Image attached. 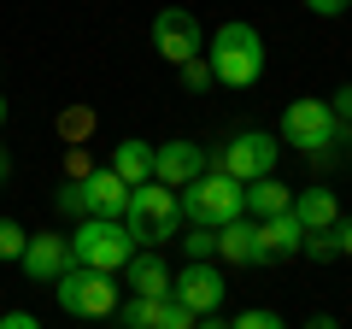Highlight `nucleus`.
I'll list each match as a JSON object with an SVG mask.
<instances>
[{
	"instance_id": "f257e3e1",
	"label": "nucleus",
	"mask_w": 352,
	"mask_h": 329,
	"mask_svg": "<svg viewBox=\"0 0 352 329\" xmlns=\"http://www.w3.org/2000/svg\"><path fill=\"white\" fill-rule=\"evenodd\" d=\"M118 224L129 229V241H135L141 253H159L164 241L182 229V206H176V189H164V182H141V189H129V206Z\"/></svg>"
},
{
	"instance_id": "f03ea898",
	"label": "nucleus",
	"mask_w": 352,
	"mask_h": 329,
	"mask_svg": "<svg viewBox=\"0 0 352 329\" xmlns=\"http://www.w3.org/2000/svg\"><path fill=\"white\" fill-rule=\"evenodd\" d=\"M206 65H212V83H223V89H252V83L264 76V36L235 18V24H223L212 36Z\"/></svg>"
},
{
	"instance_id": "7ed1b4c3",
	"label": "nucleus",
	"mask_w": 352,
	"mask_h": 329,
	"mask_svg": "<svg viewBox=\"0 0 352 329\" xmlns=\"http://www.w3.org/2000/svg\"><path fill=\"white\" fill-rule=\"evenodd\" d=\"M176 206H182V224L223 229V224H235V217H247V182L223 177V171H206L188 189H176Z\"/></svg>"
},
{
	"instance_id": "20e7f679",
	"label": "nucleus",
	"mask_w": 352,
	"mask_h": 329,
	"mask_svg": "<svg viewBox=\"0 0 352 329\" xmlns=\"http://www.w3.org/2000/svg\"><path fill=\"white\" fill-rule=\"evenodd\" d=\"M65 241H71V259H76V265L106 270V277H118V270L141 253L118 217H82V224H76V235H65Z\"/></svg>"
},
{
	"instance_id": "39448f33",
	"label": "nucleus",
	"mask_w": 352,
	"mask_h": 329,
	"mask_svg": "<svg viewBox=\"0 0 352 329\" xmlns=\"http://www.w3.org/2000/svg\"><path fill=\"white\" fill-rule=\"evenodd\" d=\"M53 294H59V312L71 317H118V282L106 277V270H88V265H71L59 282H53Z\"/></svg>"
},
{
	"instance_id": "423d86ee",
	"label": "nucleus",
	"mask_w": 352,
	"mask_h": 329,
	"mask_svg": "<svg viewBox=\"0 0 352 329\" xmlns=\"http://www.w3.org/2000/svg\"><path fill=\"white\" fill-rule=\"evenodd\" d=\"M276 159H282V141L270 129H241L223 153H217V171L235 182H258V177H276Z\"/></svg>"
},
{
	"instance_id": "0eeeda50",
	"label": "nucleus",
	"mask_w": 352,
	"mask_h": 329,
	"mask_svg": "<svg viewBox=\"0 0 352 329\" xmlns=\"http://www.w3.org/2000/svg\"><path fill=\"white\" fill-rule=\"evenodd\" d=\"M276 141H288V147H300V153H329L340 141V118L329 112V100H294L288 112H282V136Z\"/></svg>"
},
{
	"instance_id": "6e6552de",
	"label": "nucleus",
	"mask_w": 352,
	"mask_h": 329,
	"mask_svg": "<svg viewBox=\"0 0 352 329\" xmlns=\"http://www.w3.org/2000/svg\"><path fill=\"white\" fill-rule=\"evenodd\" d=\"M153 47H159L170 65H188V59H200V47H206V36H200V18H194L188 6H164V12L153 18Z\"/></svg>"
},
{
	"instance_id": "1a4fd4ad",
	"label": "nucleus",
	"mask_w": 352,
	"mask_h": 329,
	"mask_svg": "<svg viewBox=\"0 0 352 329\" xmlns=\"http://www.w3.org/2000/svg\"><path fill=\"white\" fill-rule=\"evenodd\" d=\"M223 294H229V282H223V270H217L212 259H200V265H188V270H176V277H170V300L188 306L194 317L217 312V306H223Z\"/></svg>"
},
{
	"instance_id": "9d476101",
	"label": "nucleus",
	"mask_w": 352,
	"mask_h": 329,
	"mask_svg": "<svg viewBox=\"0 0 352 329\" xmlns=\"http://www.w3.org/2000/svg\"><path fill=\"white\" fill-rule=\"evenodd\" d=\"M206 171H212V159L200 141H159L153 147V182H164V189H188Z\"/></svg>"
},
{
	"instance_id": "9b49d317",
	"label": "nucleus",
	"mask_w": 352,
	"mask_h": 329,
	"mask_svg": "<svg viewBox=\"0 0 352 329\" xmlns=\"http://www.w3.org/2000/svg\"><path fill=\"white\" fill-rule=\"evenodd\" d=\"M76 206H82V217H124L129 182L118 177L112 164H100V171H88V177L76 182Z\"/></svg>"
},
{
	"instance_id": "f8f14e48",
	"label": "nucleus",
	"mask_w": 352,
	"mask_h": 329,
	"mask_svg": "<svg viewBox=\"0 0 352 329\" xmlns=\"http://www.w3.org/2000/svg\"><path fill=\"white\" fill-rule=\"evenodd\" d=\"M18 265H24L30 282H59L76 259H71V241H65L59 229H47V235H30V247H24V259H18Z\"/></svg>"
},
{
	"instance_id": "ddd939ff",
	"label": "nucleus",
	"mask_w": 352,
	"mask_h": 329,
	"mask_svg": "<svg viewBox=\"0 0 352 329\" xmlns=\"http://www.w3.org/2000/svg\"><path fill=\"white\" fill-rule=\"evenodd\" d=\"M300 247H305V229L294 224V212L264 217V224H258V253H264V265H276V259H294Z\"/></svg>"
},
{
	"instance_id": "4468645a",
	"label": "nucleus",
	"mask_w": 352,
	"mask_h": 329,
	"mask_svg": "<svg viewBox=\"0 0 352 329\" xmlns=\"http://www.w3.org/2000/svg\"><path fill=\"white\" fill-rule=\"evenodd\" d=\"M217 259H229V265H264V253H258V224H252V217L223 224V229H217Z\"/></svg>"
},
{
	"instance_id": "2eb2a0df",
	"label": "nucleus",
	"mask_w": 352,
	"mask_h": 329,
	"mask_svg": "<svg viewBox=\"0 0 352 329\" xmlns=\"http://www.w3.org/2000/svg\"><path fill=\"white\" fill-rule=\"evenodd\" d=\"M288 212H294V224H300L305 235H323V229L340 217V206H335V194H329V189H300Z\"/></svg>"
},
{
	"instance_id": "dca6fc26",
	"label": "nucleus",
	"mask_w": 352,
	"mask_h": 329,
	"mask_svg": "<svg viewBox=\"0 0 352 329\" xmlns=\"http://www.w3.org/2000/svg\"><path fill=\"white\" fill-rule=\"evenodd\" d=\"M288 206H294V189H288V182H276V177L247 182V217H252V224H264V217H282Z\"/></svg>"
},
{
	"instance_id": "f3484780",
	"label": "nucleus",
	"mask_w": 352,
	"mask_h": 329,
	"mask_svg": "<svg viewBox=\"0 0 352 329\" xmlns=\"http://www.w3.org/2000/svg\"><path fill=\"white\" fill-rule=\"evenodd\" d=\"M124 270H129V288H135L141 300H164V294H170V265H164L159 253H135Z\"/></svg>"
},
{
	"instance_id": "a211bd4d",
	"label": "nucleus",
	"mask_w": 352,
	"mask_h": 329,
	"mask_svg": "<svg viewBox=\"0 0 352 329\" xmlns=\"http://www.w3.org/2000/svg\"><path fill=\"white\" fill-rule=\"evenodd\" d=\"M112 171L129 182V189L153 182V141H118L112 147Z\"/></svg>"
},
{
	"instance_id": "6ab92c4d",
	"label": "nucleus",
	"mask_w": 352,
	"mask_h": 329,
	"mask_svg": "<svg viewBox=\"0 0 352 329\" xmlns=\"http://www.w3.org/2000/svg\"><path fill=\"white\" fill-rule=\"evenodd\" d=\"M182 253H188V265H200V259H217V229L188 224V235H182Z\"/></svg>"
},
{
	"instance_id": "aec40b11",
	"label": "nucleus",
	"mask_w": 352,
	"mask_h": 329,
	"mask_svg": "<svg viewBox=\"0 0 352 329\" xmlns=\"http://www.w3.org/2000/svg\"><path fill=\"white\" fill-rule=\"evenodd\" d=\"M118 323H124V329H153V323H159V300H141V294L124 300V306H118Z\"/></svg>"
},
{
	"instance_id": "412c9836",
	"label": "nucleus",
	"mask_w": 352,
	"mask_h": 329,
	"mask_svg": "<svg viewBox=\"0 0 352 329\" xmlns=\"http://www.w3.org/2000/svg\"><path fill=\"white\" fill-rule=\"evenodd\" d=\"M229 329H288V317H282V312H270V306H247V312H241Z\"/></svg>"
},
{
	"instance_id": "4be33fe9",
	"label": "nucleus",
	"mask_w": 352,
	"mask_h": 329,
	"mask_svg": "<svg viewBox=\"0 0 352 329\" xmlns=\"http://www.w3.org/2000/svg\"><path fill=\"white\" fill-rule=\"evenodd\" d=\"M24 247H30V229L12 224V217H0V259H24Z\"/></svg>"
},
{
	"instance_id": "5701e85b",
	"label": "nucleus",
	"mask_w": 352,
	"mask_h": 329,
	"mask_svg": "<svg viewBox=\"0 0 352 329\" xmlns=\"http://www.w3.org/2000/svg\"><path fill=\"white\" fill-rule=\"evenodd\" d=\"M153 329H194V312H188V306H176L170 294H164V300H159V323H153Z\"/></svg>"
},
{
	"instance_id": "b1692460",
	"label": "nucleus",
	"mask_w": 352,
	"mask_h": 329,
	"mask_svg": "<svg viewBox=\"0 0 352 329\" xmlns=\"http://www.w3.org/2000/svg\"><path fill=\"white\" fill-rule=\"evenodd\" d=\"M176 71H182L188 89H212V65H206V59H188V65H176Z\"/></svg>"
},
{
	"instance_id": "393cba45",
	"label": "nucleus",
	"mask_w": 352,
	"mask_h": 329,
	"mask_svg": "<svg viewBox=\"0 0 352 329\" xmlns=\"http://www.w3.org/2000/svg\"><path fill=\"white\" fill-rule=\"evenodd\" d=\"M329 112L340 118V129H352V83H346V89L335 94V100H329Z\"/></svg>"
},
{
	"instance_id": "a878e982",
	"label": "nucleus",
	"mask_w": 352,
	"mask_h": 329,
	"mask_svg": "<svg viewBox=\"0 0 352 329\" xmlns=\"http://www.w3.org/2000/svg\"><path fill=\"white\" fill-rule=\"evenodd\" d=\"M329 235H335L340 253H352V217H335V224H329Z\"/></svg>"
},
{
	"instance_id": "bb28decb",
	"label": "nucleus",
	"mask_w": 352,
	"mask_h": 329,
	"mask_svg": "<svg viewBox=\"0 0 352 329\" xmlns=\"http://www.w3.org/2000/svg\"><path fill=\"white\" fill-rule=\"evenodd\" d=\"M305 6H311L317 18H340V12H346V6H352V0H305Z\"/></svg>"
},
{
	"instance_id": "cd10ccee",
	"label": "nucleus",
	"mask_w": 352,
	"mask_h": 329,
	"mask_svg": "<svg viewBox=\"0 0 352 329\" xmlns=\"http://www.w3.org/2000/svg\"><path fill=\"white\" fill-rule=\"evenodd\" d=\"M0 329H41V323L30 312H6V317H0Z\"/></svg>"
},
{
	"instance_id": "c85d7f7f",
	"label": "nucleus",
	"mask_w": 352,
	"mask_h": 329,
	"mask_svg": "<svg viewBox=\"0 0 352 329\" xmlns=\"http://www.w3.org/2000/svg\"><path fill=\"white\" fill-rule=\"evenodd\" d=\"M88 124H94L88 112H71V118H65V136H88Z\"/></svg>"
},
{
	"instance_id": "c756f323",
	"label": "nucleus",
	"mask_w": 352,
	"mask_h": 329,
	"mask_svg": "<svg viewBox=\"0 0 352 329\" xmlns=\"http://www.w3.org/2000/svg\"><path fill=\"white\" fill-rule=\"evenodd\" d=\"M305 329H340V317H329V312H311V317H305Z\"/></svg>"
},
{
	"instance_id": "7c9ffc66",
	"label": "nucleus",
	"mask_w": 352,
	"mask_h": 329,
	"mask_svg": "<svg viewBox=\"0 0 352 329\" xmlns=\"http://www.w3.org/2000/svg\"><path fill=\"white\" fill-rule=\"evenodd\" d=\"M194 329H229V323H223L217 312H206V317H194Z\"/></svg>"
},
{
	"instance_id": "2f4dec72",
	"label": "nucleus",
	"mask_w": 352,
	"mask_h": 329,
	"mask_svg": "<svg viewBox=\"0 0 352 329\" xmlns=\"http://www.w3.org/2000/svg\"><path fill=\"white\" fill-rule=\"evenodd\" d=\"M6 177H12V159H6V153H0V182H6Z\"/></svg>"
},
{
	"instance_id": "473e14b6",
	"label": "nucleus",
	"mask_w": 352,
	"mask_h": 329,
	"mask_svg": "<svg viewBox=\"0 0 352 329\" xmlns=\"http://www.w3.org/2000/svg\"><path fill=\"white\" fill-rule=\"evenodd\" d=\"M0 124H6V94H0Z\"/></svg>"
}]
</instances>
